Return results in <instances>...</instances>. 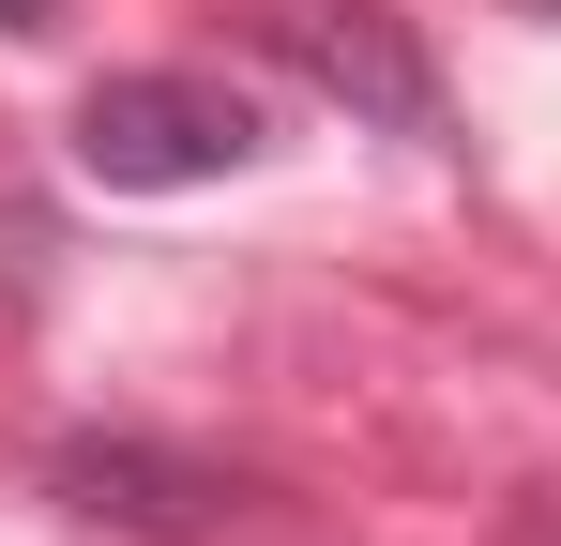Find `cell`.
I'll return each mask as SVG.
<instances>
[{"instance_id": "1", "label": "cell", "mask_w": 561, "mask_h": 546, "mask_svg": "<svg viewBox=\"0 0 561 546\" xmlns=\"http://www.w3.org/2000/svg\"><path fill=\"white\" fill-rule=\"evenodd\" d=\"M61 152H77V182H106V197H183V182L259 168V152H274V106L243 77H213V61H137V77L77 91Z\"/></svg>"}, {"instance_id": "2", "label": "cell", "mask_w": 561, "mask_h": 546, "mask_svg": "<svg viewBox=\"0 0 561 546\" xmlns=\"http://www.w3.org/2000/svg\"><path fill=\"white\" fill-rule=\"evenodd\" d=\"M274 31V61L319 106H350L379 137H410V152H456V106H440V61H425V31L394 15V0H274L259 15Z\"/></svg>"}, {"instance_id": "3", "label": "cell", "mask_w": 561, "mask_h": 546, "mask_svg": "<svg viewBox=\"0 0 561 546\" xmlns=\"http://www.w3.org/2000/svg\"><path fill=\"white\" fill-rule=\"evenodd\" d=\"M46 486H61V516L137 532V546H213L228 516H243V486H228L213 455H168V441H61Z\"/></svg>"}, {"instance_id": "4", "label": "cell", "mask_w": 561, "mask_h": 546, "mask_svg": "<svg viewBox=\"0 0 561 546\" xmlns=\"http://www.w3.org/2000/svg\"><path fill=\"white\" fill-rule=\"evenodd\" d=\"M0 31H61V0H0Z\"/></svg>"}]
</instances>
